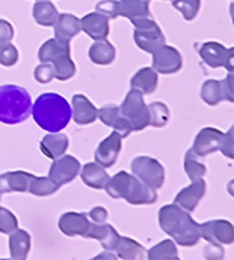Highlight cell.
Returning <instances> with one entry per match:
<instances>
[{"label": "cell", "instance_id": "obj_29", "mask_svg": "<svg viewBox=\"0 0 234 260\" xmlns=\"http://www.w3.org/2000/svg\"><path fill=\"white\" fill-rule=\"evenodd\" d=\"M88 56L94 64L109 66L116 57V50L108 40H97L88 50Z\"/></svg>", "mask_w": 234, "mask_h": 260}, {"label": "cell", "instance_id": "obj_30", "mask_svg": "<svg viewBox=\"0 0 234 260\" xmlns=\"http://www.w3.org/2000/svg\"><path fill=\"white\" fill-rule=\"evenodd\" d=\"M113 252L116 254V257L125 260L146 259V249L142 246L141 243L135 242L134 239H129V238L120 236V240H118Z\"/></svg>", "mask_w": 234, "mask_h": 260}, {"label": "cell", "instance_id": "obj_32", "mask_svg": "<svg viewBox=\"0 0 234 260\" xmlns=\"http://www.w3.org/2000/svg\"><path fill=\"white\" fill-rule=\"evenodd\" d=\"M146 259L149 260H179L177 247L173 240H162L149 252H146Z\"/></svg>", "mask_w": 234, "mask_h": 260}, {"label": "cell", "instance_id": "obj_1", "mask_svg": "<svg viewBox=\"0 0 234 260\" xmlns=\"http://www.w3.org/2000/svg\"><path fill=\"white\" fill-rule=\"evenodd\" d=\"M159 226L180 246H194L200 240L199 223L176 204L165 205L159 211Z\"/></svg>", "mask_w": 234, "mask_h": 260}, {"label": "cell", "instance_id": "obj_5", "mask_svg": "<svg viewBox=\"0 0 234 260\" xmlns=\"http://www.w3.org/2000/svg\"><path fill=\"white\" fill-rule=\"evenodd\" d=\"M38 60L54 67V78L67 81L75 76V64L71 60L70 44H63L56 39H50L38 50Z\"/></svg>", "mask_w": 234, "mask_h": 260}, {"label": "cell", "instance_id": "obj_26", "mask_svg": "<svg viewBox=\"0 0 234 260\" xmlns=\"http://www.w3.org/2000/svg\"><path fill=\"white\" fill-rule=\"evenodd\" d=\"M81 172V178L87 186H90L92 189H104L106 182L109 179V175L97 162H88L83 167Z\"/></svg>", "mask_w": 234, "mask_h": 260}, {"label": "cell", "instance_id": "obj_12", "mask_svg": "<svg viewBox=\"0 0 234 260\" xmlns=\"http://www.w3.org/2000/svg\"><path fill=\"white\" fill-rule=\"evenodd\" d=\"M81 171V164L71 155H61L51 164L49 178L60 188L74 181Z\"/></svg>", "mask_w": 234, "mask_h": 260}, {"label": "cell", "instance_id": "obj_21", "mask_svg": "<svg viewBox=\"0 0 234 260\" xmlns=\"http://www.w3.org/2000/svg\"><path fill=\"white\" fill-rule=\"evenodd\" d=\"M81 30L90 36L92 40H104L109 35L108 17L98 12L87 14L81 19Z\"/></svg>", "mask_w": 234, "mask_h": 260}, {"label": "cell", "instance_id": "obj_41", "mask_svg": "<svg viewBox=\"0 0 234 260\" xmlns=\"http://www.w3.org/2000/svg\"><path fill=\"white\" fill-rule=\"evenodd\" d=\"M14 37L13 26L6 20L0 19V44L3 43H10Z\"/></svg>", "mask_w": 234, "mask_h": 260}, {"label": "cell", "instance_id": "obj_3", "mask_svg": "<svg viewBox=\"0 0 234 260\" xmlns=\"http://www.w3.org/2000/svg\"><path fill=\"white\" fill-rule=\"evenodd\" d=\"M106 193L113 199H125L131 205H152L158 201L156 189L141 182L135 175L121 171L108 179Z\"/></svg>", "mask_w": 234, "mask_h": 260}, {"label": "cell", "instance_id": "obj_33", "mask_svg": "<svg viewBox=\"0 0 234 260\" xmlns=\"http://www.w3.org/2000/svg\"><path fill=\"white\" fill-rule=\"evenodd\" d=\"M60 186L53 182L47 176H34L31 175L28 183V192L34 197H50L56 193Z\"/></svg>", "mask_w": 234, "mask_h": 260}, {"label": "cell", "instance_id": "obj_35", "mask_svg": "<svg viewBox=\"0 0 234 260\" xmlns=\"http://www.w3.org/2000/svg\"><path fill=\"white\" fill-rule=\"evenodd\" d=\"M184 172L187 174L189 176V179H190L191 182L193 181H199V179H203V176H206L207 174V169L206 167L202 164V162L198 161V158H196V155L194 152L189 149L186 155H184Z\"/></svg>", "mask_w": 234, "mask_h": 260}, {"label": "cell", "instance_id": "obj_31", "mask_svg": "<svg viewBox=\"0 0 234 260\" xmlns=\"http://www.w3.org/2000/svg\"><path fill=\"white\" fill-rule=\"evenodd\" d=\"M33 17L35 23L44 27H53L58 19V12L56 6L49 0H40L33 7Z\"/></svg>", "mask_w": 234, "mask_h": 260}, {"label": "cell", "instance_id": "obj_15", "mask_svg": "<svg viewBox=\"0 0 234 260\" xmlns=\"http://www.w3.org/2000/svg\"><path fill=\"white\" fill-rule=\"evenodd\" d=\"M122 137L116 131H113L108 138L102 141L95 151V162L102 168H111L120 156L122 149Z\"/></svg>", "mask_w": 234, "mask_h": 260}, {"label": "cell", "instance_id": "obj_10", "mask_svg": "<svg viewBox=\"0 0 234 260\" xmlns=\"http://www.w3.org/2000/svg\"><path fill=\"white\" fill-rule=\"evenodd\" d=\"M199 54L202 60L205 61L209 67L217 69V67H224L230 73H233L234 69V50L226 49L220 43L207 42L198 46Z\"/></svg>", "mask_w": 234, "mask_h": 260}, {"label": "cell", "instance_id": "obj_44", "mask_svg": "<svg viewBox=\"0 0 234 260\" xmlns=\"http://www.w3.org/2000/svg\"><path fill=\"white\" fill-rule=\"evenodd\" d=\"M99 259H116V254H115V252L111 253V250H108V252H105V253H101L95 257V260H99Z\"/></svg>", "mask_w": 234, "mask_h": 260}, {"label": "cell", "instance_id": "obj_20", "mask_svg": "<svg viewBox=\"0 0 234 260\" xmlns=\"http://www.w3.org/2000/svg\"><path fill=\"white\" fill-rule=\"evenodd\" d=\"M54 27L57 42L63 44H70V42L81 31V20L74 14H58Z\"/></svg>", "mask_w": 234, "mask_h": 260}, {"label": "cell", "instance_id": "obj_34", "mask_svg": "<svg viewBox=\"0 0 234 260\" xmlns=\"http://www.w3.org/2000/svg\"><path fill=\"white\" fill-rule=\"evenodd\" d=\"M149 110V125L156 128L165 127L170 118V111L166 104L163 103H150L148 106Z\"/></svg>", "mask_w": 234, "mask_h": 260}, {"label": "cell", "instance_id": "obj_13", "mask_svg": "<svg viewBox=\"0 0 234 260\" xmlns=\"http://www.w3.org/2000/svg\"><path fill=\"white\" fill-rule=\"evenodd\" d=\"M199 229H200V238L207 240L209 243L233 245L234 228L228 220H209L199 225Z\"/></svg>", "mask_w": 234, "mask_h": 260}, {"label": "cell", "instance_id": "obj_6", "mask_svg": "<svg viewBox=\"0 0 234 260\" xmlns=\"http://www.w3.org/2000/svg\"><path fill=\"white\" fill-rule=\"evenodd\" d=\"M120 110L121 115L129 121L134 131H142L149 125V110L141 91L131 88Z\"/></svg>", "mask_w": 234, "mask_h": 260}, {"label": "cell", "instance_id": "obj_22", "mask_svg": "<svg viewBox=\"0 0 234 260\" xmlns=\"http://www.w3.org/2000/svg\"><path fill=\"white\" fill-rule=\"evenodd\" d=\"M85 238L99 240L105 250L113 252L118 240H120V233L116 232L112 226L109 225V223H106V222L105 223H95V222H92V223H90V228H88V232L85 235Z\"/></svg>", "mask_w": 234, "mask_h": 260}, {"label": "cell", "instance_id": "obj_11", "mask_svg": "<svg viewBox=\"0 0 234 260\" xmlns=\"http://www.w3.org/2000/svg\"><path fill=\"white\" fill-rule=\"evenodd\" d=\"M152 69L159 74H175L183 67V57L179 50L163 44L152 53Z\"/></svg>", "mask_w": 234, "mask_h": 260}, {"label": "cell", "instance_id": "obj_38", "mask_svg": "<svg viewBox=\"0 0 234 260\" xmlns=\"http://www.w3.org/2000/svg\"><path fill=\"white\" fill-rule=\"evenodd\" d=\"M17 228H19L17 218H16L9 209L0 206V233L10 235V233H13Z\"/></svg>", "mask_w": 234, "mask_h": 260}, {"label": "cell", "instance_id": "obj_14", "mask_svg": "<svg viewBox=\"0 0 234 260\" xmlns=\"http://www.w3.org/2000/svg\"><path fill=\"white\" fill-rule=\"evenodd\" d=\"M224 135L226 134L216 128H203L193 141L191 151L199 158H205L216 151H220L224 141Z\"/></svg>", "mask_w": 234, "mask_h": 260}, {"label": "cell", "instance_id": "obj_17", "mask_svg": "<svg viewBox=\"0 0 234 260\" xmlns=\"http://www.w3.org/2000/svg\"><path fill=\"white\" fill-rule=\"evenodd\" d=\"M71 118L78 125H90L98 118V108L84 94H75L71 100Z\"/></svg>", "mask_w": 234, "mask_h": 260}, {"label": "cell", "instance_id": "obj_25", "mask_svg": "<svg viewBox=\"0 0 234 260\" xmlns=\"http://www.w3.org/2000/svg\"><path fill=\"white\" fill-rule=\"evenodd\" d=\"M118 14L129 19L131 23L150 17L149 0H120L118 2Z\"/></svg>", "mask_w": 234, "mask_h": 260}, {"label": "cell", "instance_id": "obj_19", "mask_svg": "<svg viewBox=\"0 0 234 260\" xmlns=\"http://www.w3.org/2000/svg\"><path fill=\"white\" fill-rule=\"evenodd\" d=\"M90 220L85 213H78V212H67L58 220V228L65 236H83L88 232L90 228Z\"/></svg>", "mask_w": 234, "mask_h": 260}, {"label": "cell", "instance_id": "obj_40", "mask_svg": "<svg viewBox=\"0 0 234 260\" xmlns=\"http://www.w3.org/2000/svg\"><path fill=\"white\" fill-rule=\"evenodd\" d=\"M97 12L106 16L108 19H116L120 17L118 14V2L115 0H104L97 5Z\"/></svg>", "mask_w": 234, "mask_h": 260}, {"label": "cell", "instance_id": "obj_36", "mask_svg": "<svg viewBox=\"0 0 234 260\" xmlns=\"http://www.w3.org/2000/svg\"><path fill=\"white\" fill-rule=\"evenodd\" d=\"M172 5L187 21L193 20L200 10V0H172Z\"/></svg>", "mask_w": 234, "mask_h": 260}, {"label": "cell", "instance_id": "obj_16", "mask_svg": "<svg viewBox=\"0 0 234 260\" xmlns=\"http://www.w3.org/2000/svg\"><path fill=\"white\" fill-rule=\"evenodd\" d=\"M98 118L104 125L112 128L113 131H116L122 138H127L129 134L134 133L129 121L121 115L120 106L106 104L101 110H98Z\"/></svg>", "mask_w": 234, "mask_h": 260}, {"label": "cell", "instance_id": "obj_42", "mask_svg": "<svg viewBox=\"0 0 234 260\" xmlns=\"http://www.w3.org/2000/svg\"><path fill=\"white\" fill-rule=\"evenodd\" d=\"M220 152L224 155V156H227V158H230V159H233L234 158L233 127L230 128V131H228V133H226V135H224V141H223V145H221Z\"/></svg>", "mask_w": 234, "mask_h": 260}, {"label": "cell", "instance_id": "obj_7", "mask_svg": "<svg viewBox=\"0 0 234 260\" xmlns=\"http://www.w3.org/2000/svg\"><path fill=\"white\" fill-rule=\"evenodd\" d=\"M131 169L141 182L153 189H161L165 183V168L155 158L136 156L131 164Z\"/></svg>", "mask_w": 234, "mask_h": 260}, {"label": "cell", "instance_id": "obj_8", "mask_svg": "<svg viewBox=\"0 0 234 260\" xmlns=\"http://www.w3.org/2000/svg\"><path fill=\"white\" fill-rule=\"evenodd\" d=\"M135 26L134 39L136 46L146 53H153L158 47L166 44L162 30L152 20V17H146L132 23Z\"/></svg>", "mask_w": 234, "mask_h": 260}, {"label": "cell", "instance_id": "obj_39", "mask_svg": "<svg viewBox=\"0 0 234 260\" xmlns=\"http://www.w3.org/2000/svg\"><path fill=\"white\" fill-rule=\"evenodd\" d=\"M34 78L40 84H49L54 78V67L50 63H42L34 70Z\"/></svg>", "mask_w": 234, "mask_h": 260}, {"label": "cell", "instance_id": "obj_2", "mask_svg": "<svg viewBox=\"0 0 234 260\" xmlns=\"http://www.w3.org/2000/svg\"><path fill=\"white\" fill-rule=\"evenodd\" d=\"M35 124L44 131L60 133L71 120V107L63 95L56 92H44L37 97L31 106Z\"/></svg>", "mask_w": 234, "mask_h": 260}, {"label": "cell", "instance_id": "obj_4", "mask_svg": "<svg viewBox=\"0 0 234 260\" xmlns=\"http://www.w3.org/2000/svg\"><path fill=\"white\" fill-rule=\"evenodd\" d=\"M31 106V97L26 88L14 84L0 87V122L20 124L30 117Z\"/></svg>", "mask_w": 234, "mask_h": 260}, {"label": "cell", "instance_id": "obj_23", "mask_svg": "<svg viewBox=\"0 0 234 260\" xmlns=\"http://www.w3.org/2000/svg\"><path fill=\"white\" fill-rule=\"evenodd\" d=\"M68 145H70V140L65 134L50 133L40 142V149L47 158L57 159L67 152Z\"/></svg>", "mask_w": 234, "mask_h": 260}, {"label": "cell", "instance_id": "obj_43", "mask_svg": "<svg viewBox=\"0 0 234 260\" xmlns=\"http://www.w3.org/2000/svg\"><path fill=\"white\" fill-rule=\"evenodd\" d=\"M88 215L92 219V222H95V223H105L106 220H108V211H106L105 208H102V206L92 208Z\"/></svg>", "mask_w": 234, "mask_h": 260}, {"label": "cell", "instance_id": "obj_28", "mask_svg": "<svg viewBox=\"0 0 234 260\" xmlns=\"http://www.w3.org/2000/svg\"><path fill=\"white\" fill-rule=\"evenodd\" d=\"M9 247H10V256H12V259H27V254L30 252V247H31V238H30L28 232L17 228L13 233H10Z\"/></svg>", "mask_w": 234, "mask_h": 260}, {"label": "cell", "instance_id": "obj_9", "mask_svg": "<svg viewBox=\"0 0 234 260\" xmlns=\"http://www.w3.org/2000/svg\"><path fill=\"white\" fill-rule=\"evenodd\" d=\"M233 73H230L224 80L217 81V80H207L202 85V100L205 101L207 106L216 107L219 106L221 101H234L233 91Z\"/></svg>", "mask_w": 234, "mask_h": 260}, {"label": "cell", "instance_id": "obj_37", "mask_svg": "<svg viewBox=\"0 0 234 260\" xmlns=\"http://www.w3.org/2000/svg\"><path fill=\"white\" fill-rule=\"evenodd\" d=\"M19 61V50L10 43L0 44V64L5 67H12Z\"/></svg>", "mask_w": 234, "mask_h": 260}, {"label": "cell", "instance_id": "obj_27", "mask_svg": "<svg viewBox=\"0 0 234 260\" xmlns=\"http://www.w3.org/2000/svg\"><path fill=\"white\" fill-rule=\"evenodd\" d=\"M158 73L152 67H143L131 78V88L138 90L142 94H152L158 88Z\"/></svg>", "mask_w": 234, "mask_h": 260}, {"label": "cell", "instance_id": "obj_18", "mask_svg": "<svg viewBox=\"0 0 234 260\" xmlns=\"http://www.w3.org/2000/svg\"><path fill=\"white\" fill-rule=\"evenodd\" d=\"M206 188H207V185L203 179L193 181L191 185H189L187 188H183L177 193L175 198V204L183 208L184 211L193 212L206 195Z\"/></svg>", "mask_w": 234, "mask_h": 260}, {"label": "cell", "instance_id": "obj_24", "mask_svg": "<svg viewBox=\"0 0 234 260\" xmlns=\"http://www.w3.org/2000/svg\"><path fill=\"white\" fill-rule=\"evenodd\" d=\"M30 178H31V174H27L24 171L2 174L0 175V197L3 193H10V192H28Z\"/></svg>", "mask_w": 234, "mask_h": 260}]
</instances>
